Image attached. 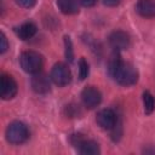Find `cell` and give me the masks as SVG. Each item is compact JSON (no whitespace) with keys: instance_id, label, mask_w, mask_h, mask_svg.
<instances>
[{"instance_id":"cell-1","label":"cell","mask_w":155,"mask_h":155,"mask_svg":"<svg viewBox=\"0 0 155 155\" xmlns=\"http://www.w3.org/2000/svg\"><path fill=\"white\" fill-rule=\"evenodd\" d=\"M109 71L114 80L122 86H132L138 80L137 69L130 64L120 59L119 56H114L109 63Z\"/></svg>"},{"instance_id":"cell-2","label":"cell","mask_w":155,"mask_h":155,"mask_svg":"<svg viewBox=\"0 0 155 155\" xmlns=\"http://www.w3.org/2000/svg\"><path fill=\"white\" fill-rule=\"evenodd\" d=\"M6 140L11 144H22L27 140L29 132L27 126L21 121H13L11 122L5 132Z\"/></svg>"},{"instance_id":"cell-3","label":"cell","mask_w":155,"mask_h":155,"mask_svg":"<svg viewBox=\"0 0 155 155\" xmlns=\"http://www.w3.org/2000/svg\"><path fill=\"white\" fill-rule=\"evenodd\" d=\"M22 69L29 74H36L42 68V57L35 51H25L19 57Z\"/></svg>"},{"instance_id":"cell-4","label":"cell","mask_w":155,"mask_h":155,"mask_svg":"<svg viewBox=\"0 0 155 155\" xmlns=\"http://www.w3.org/2000/svg\"><path fill=\"white\" fill-rule=\"evenodd\" d=\"M51 79L57 86H61V87L67 86L71 80V74L69 68L64 63H61V62L56 63L51 70Z\"/></svg>"},{"instance_id":"cell-5","label":"cell","mask_w":155,"mask_h":155,"mask_svg":"<svg viewBox=\"0 0 155 155\" xmlns=\"http://www.w3.org/2000/svg\"><path fill=\"white\" fill-rule=\"evenodd\" d=\"M17 93V82L7 74H2L0 78V97L5 101L11 99Z\"/></svg>"},{"instance_id":"cell-6","label":"cell","mask_w":155,"mask_h":155,"mask_svg":"<svg viewBox=\"0 0 155 155\" xmlns=\"http://www.w3.org/2000/svg\"><path fill=\"white\" fill-rule=\"evenodd\" d=\"M81 99L86 108L92 109L99 105V103L102 102V94L98 88L93 86H87L81 92Z\"/></svg>"},{"instance_id":"cell-7","label":"cell","mask_w":155,"mask_h":155,"mask_svg":"<svg viewBox=\"0 0 155 155\" xmlns=\"http://www.w3.org/2000/svg\"><path fill=\"white\" fill-rule=\"evenodd\" d=\"M96 121L98 126L103 130H113L117 124V117L114 110L111 109H102L98 111L96 116Z\"/></svg>"},{"instance_id":"cell-8","label":"cell","mask_w":155,"mask_h":155,"mask_svg":"<svg viewBox=\"0 0 155 155\" xmlns=\"http://www.w3.org/2000/svg\"><path fill=\"white\" fill-rule=\"evenodd\" d=\"M109 44L115 51L126 50L130 46V36L122 30H115L109 36Z\"/></svg>"},{"instance_id":"cell-9","label":"cell","mask_w":155,"mask_h":155,"mask_svg":"<svg viewBox=\"0 0 155 155\" xmlns=\"http://www.w3.org/2000/svg\"><path fill=\"white\" fill-rule=\"evenodd\" d=\"M31 87L36 93L45 94V93L50 92V90H51L50 80L45 74L39 71V73L34 74V76L31 78Z\"/></svg>"},{"instance_id":"cell-10","label":"cell","mask_w":155,"mask_h":155,"mask_svg":"<svg viewBox=\"0 0 155 155\" xmlns=\"http://www.w3.org/2000/svg\"><path fill=\"white\" fill-rule=\"evenodd\" d=\"M136 10L142 17H155V0H138Z\"/></svg>"},{"instance_id":"cell-11","label":"cell","mask_w":155,"mask_h":155,"mask_svg":"<svg viewBox=\"0 0 155 155\" xmlns=\"http://www.w3.org/2000/svg\"><path fill=\"white\" fill-rule=\"evenodd\" d=\"M78 149L80 154L84 155H96L99 154V147L94 140H86V139H81L78 143Z\"/></svg>"},{"instance_id":"cell-12","label":"cell","mask_w":155,"mask_h":155,"mask_svg":"<svg viewBox=\"0 0 155 155\" xmlns=\"http://www.w3.org/2000/svg\"><path fill=\"white\" fill-rule=\"evenodd\" d=\"M35 33H36V25L33 22H25L17 28V35L22 40H28L33 38Z\"/></svg>"},{"instance_id":"cell-13","label":"cell","mask_w":155,"mask_h":155,"mask_svg":"<svg viewBox=\"0 0 155 155\" xmlns=\"http://www.w3.org/2000/svg\"><path fill=\"white\" fill-rule=\"evenodd\" d=\"M79 0H57L58 8L65 15H73L79 11Z\"/></svg>"},{"instance_id":"cell-14","label":"cell","mask_w":155,"mask_h":155,"mask_svg":"<svg viewBox=\"0 0 155 155\" xmlns=\"http://www.w3.org/2000/svg\"><path fill=\"white\" fill-rule=\"evenodd\" d=\"M143 107L145 114H151L155 109V98L149 91L143 92Z\"/></svg>"},{"instance_id":"cell-15","label":"cell","mask_w":155,"mask_h":155,"mask_svg":"<svg viewBox=\"0 0 155 155\" xmlns=\"http://www.w3.org/2000/svg\"><path fill=\"white\" fill-rule=\"evenodd\" d=\"M64 46H65V58L69 62H73L74 59V51H73V44L69 36H64Z\"/></svg>"},{"instance_id":"cell-16","label":"cell","mask_w":155,"mask_h":155,"mask_svg":"<svg viewBox=\"0 0 155 155\" xmlns=\"http://www.w3.org/2000/svg\"><path fill=\"white\" fill-rule=\"evenodd\" d=\"M88 75V64L84 57L80 58L79 61V78L80 80H85Z\"/></svg>"},{"instance_id":"cell-17","label":"cell","mask_w":155,"mask_h":155,"mask_svg":"<svg viewBox=\"0 0 155 155\" xmlns=\"http://www.w3.org/2000/svg\"><path fill=\"white\" fill-rule=\"evenodd\" d=\"M7 48H8L7 39H6L5 34L1 33V35H0V52H1V53H5V52L7 51Z\"/></svg>"},{"instance_id":"cell-18","label":"cell","mask_w":155,"mask_h":155,"mask_svg":"<svg viewBox=\"0 0 155 155\" xmlns=\"http://www.w3.org/2000/svg\"><path fill=\"white\" fill-rule=\"evenodd\" d=\"M35 1H36V0H16V2H17L21 7H24V8L33 7V6L35 5Z\"/></svg>"},{"instance_id":"cell-19","label":"cell","mask_w":155,"mask_h":155,"mask_svg":"<svg viewBox=\"0 0 155 155\" xmlns=\"http://www.w3.org/2000/svg\"><path fill=\"white\" fill-rule=\"evenodd\" d=\"M79 1H80V4H81L82 6H85V7H92V6H94L96 2H97V0H79Z\"/></svg>"},{"instance_id":"cell-20","label":"cell","mask_w":155,"mask_h":155,"mask_svg":"<svg viewBox=\"0 0 155 155\" xmlns=\"http://www.w3.org/2000/svg\"><path fill=\"white\" fill-rule=\"evenodd\" d=\"M102 1H103V4H104V5L113 7V6H116V5H119L121 0H102Z\"/></svg>"}]
</instances>
